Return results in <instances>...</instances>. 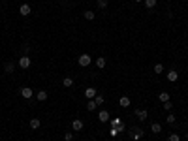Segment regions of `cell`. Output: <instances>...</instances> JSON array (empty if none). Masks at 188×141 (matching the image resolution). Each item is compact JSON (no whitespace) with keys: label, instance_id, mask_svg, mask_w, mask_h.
<instances>
[{"label":"cell","instance_id":"25","mask_svg":"<svg viewBox=\"0 0 188 141\" xmlns=\"http://www.w3.org/2000/svg\"><path fill=\"white\" fill-rule=\"evenodd\" d=\"M167 141H181V137H179V134H169V139Z\"/></svg>","mask_w":188,"mask_h":141},{"label":"cell","instance_id":"33","mask_svg":"<svg viewBox=\"0 0 188 141\" xmlns=\"http://www.w3.org/2000/svg\"><path fill=\"white\" fill-rule=\"evenodd\" d=\"M186 137H188V134H186Z\"/></svg>","mask_w":188,"mask_h":141},{"label":"cell","instance_id":"32","mask_svg":"<svg viewBox=\"0 0 188 141\" xmlns=\"http://www.w3.org/2000/svg\"><path fill=\"white\" fill-rule=\"evenodd\" d=\"M186 126H188V120H186Z\"/></svg>","mask_w":188,"mask_h":141},{"label":"cell","instance_id":"16","mask_svg":"<svg viewBox=\"0 0 188 141\" xmlns=\"http://www.w3.org/2000/svg\"><path fill=\"white\" fill-rule=\"evenodd\" d=\"M4 70H6V73H13V70H15V64H13V62H6V66H4Z\"/></svg>","mask_w":188,"mask_h":141},{"label":"cell","instance_id":"11","mask_svg":"<svg viewBox=\"0 0 188 141\" xmlns=\"http://www.w3.org/2000/svg\"><path fill=\"white\" fill-rule=\"evenodd\" d=\"M85 19H87V21H94V17H96V13L92 12V9H85Z\"/></svg>","mask_w":188,"mask_h":141},{"label":"cell","instance_id":"10","mask_svg":"<svg viewBox=\"0 0 188 141\" xmlns=\"http://www.w3.org/2000/svg\"><path fill=\"white\" fill-rule=\"evenodd\" d=\"M130 98L128 96H120V100H119V105H120V107H130Z\"/></svg>","mask_w":188,"mask_h":141},{"label":"cell","instance_id":"7","mask_svg":"<svg viewBox=\"0 0 188 141\" xmlns=\"http://www.w3.org/2000/svg\"><path fill=\"white\" fill-rule=\"evenodd\" d=\"M85 96H87L89 100H94L96 96H98V94H96V88L94 87H89L87 90H85Z\"/></svg>","mask_w":188,"mask_h":141},{"label":"cell","instance_id":"14","mask_svg":"<svg viewBox=\"0 0 188 141\" xmlns=\"http://www.w3.org/2000/svg\"><path fill=\"white\" fill-rule=\"evenodd\" d=\"M40 124H42V122H40V119H30V128H32V130H38Z\"/></svg>","mask_w":188,"mask_h":141},{"label":"cell","instance_id":"5","mask_svg":"<svg viewBox=\"0 0 188 141\" xmlns=\"http://www.w3.org/2000/svg\"><path fill=\"white\" fill-rule=\"evenodd\" d=\"M98 120L100 122H109V113L105 111V109H102V111L98 113Z\"/></svg>","mask_w":188,"mask_h":141},{"label":"cell","instance_id":"22","mask_svg":"<svg viewBox=\"0 0 188 141\" xmlns=\"http://www.w3.org/2000/svg\"><path fill=\"white\" fill-rule=\"evenodd\" d=\"M164 72V66H162V64L158 62V64H154V73H162Z\"/></svg>","mask_w":188,"mask_h":141},{"label":"cell","instance_id":"19","mask_svg":"<svg viewBox=\"0 0 188 141\" xmlns=\"http://www.w3.org/2000/svg\"><path fill=\"white\" fill-rule=\"evenodd\" d=\"M158 98H160V102H169V94L167 92H160Z\"/></svg>","mask_w":188,"mask_h":141},{"label":"cell","instance_id":"27","mask_svg":"<svg viewBox=\"0 0 188 141\" xmlns=\"http://www.w3.org/2000/svg\"><path fill=\"white\" fill-rule=\"evenodd\" d=\"M111 124H113V128H119L122 122H120V119H113V120H111Z\"/></svg>","mask_w":188,"mask_h":141},{"label":"cell","instance_id":"21","mask_svg":"<svg viewBox=\"0 0 188 141\" xmlns=\"http://www.w3.org/2000/svg\"><path fill=\"white\" fill-rule=\"evenodd\" d=\"M143 2H145V6L149 8V9H152V8L156 6V0H143Z\"/></svg>","mask_w":188,"mask_h":141},{"label":"cell","instance_id":"12","mask_svg":"<svg viewBox=\"0 0 188 141\" xmlns=\"http://www.w3.org/2000/svg\"><path fill=\"white\" fill-rule=\"evenodd\" d=\"M135 117L139 120H147V111L145 109H138V111H135Z\"/></svg>","mask_w":188,"mask_h":141},{"label":"cell","instance_id":"4","mask_svg":"<svg viewBox=\"0 0 188 141\" xmlns=\"http://www.w3.org/2000/svg\"><path fill=\"white\" fill-rule=\"evenodd\" d=\"M83 126H85V124H83V120H81V119H75L73 122H72V128L75 130V132H81V130H83Z\"/></svg>","mask_w":188,"mask_h":141},{"label":"cell","instance_id":"28","mask_svg":"<svg viewBox=\"0 0 188 141\" xmlns=\"http://www.w3.org/2000/svg\"><path fill=\"white\" fill-rule=\"evenodd\" d=\"M119 132H120L119 128H111L109 130V135H111V137H117V134H119Z\"/></svg>","mask_w":188,"mask_h":141},{"label":"cell","instance_id":"13","mask_svg":"<svg viewBox=\"0 0 188 141\" xmlns=\"http://www.w3.org/2000/svg\"><path fill=\"white\" fill-rule=\"evenodd\" d=\"M36 100H38V102H45V100H47V92H45V90H40Z\"/></svg>","mask_w":188,"mask_h":141},{"label":"cell","instance_id":"26","mask_svg":"<svg viewBox=\"0 0 188 141\" xmlns=\"http://www.w3.org/2000/svg\"><path fill=\"white\" fill-rule=\"evenodd\" d=\"M166 120H167V124H173V122H175V115H171V113H169V115L166 117Z\"/></svg>","mask_w":188,"mask_h":141},{"label":"cell","instance_id":"30","mask_svg":"<svg viewBox=\"0 0 188 141\" xmlns=\"http://www.w3.org/2000/svg\"><path fill=\"white\" fill-rule=\"evenodd\" d=\"M72 139H73V134L72 132H66L64 134V141H72Z\"/></svg>","mask_w":188,"mask_h":141},{"label":"cell","instance_id":"17","mask_svg":"<svg viewBox=\"0 0 188 141\" xmlns=\"http://www.w3.org/2000/svg\"><path fill=\"white\" fill-rule=\"evenodd\" d=\"M96 66H98V68H104V66H105V58H104V57H98V58H96Z\"/></svg>","mask_w":188,"mask_h":141},{"label":"cell","instance_id":"3","mask_svg":"<svg viewBox=\"0 0 188 141\" xmlns=\"http://www.w3.org/2000/svg\"><path fill=\"white\" fill-rule=\"evenodd\" d=\"M130 135H132V139H141V137H143V130H141V128H132Z\"/></svg>","mask_w":188,"mask_h":141},{"label":"cell","instance_id":"6","mask_svg":"<svg viewBox=\"0 0 188 141\" xmlns=\"http://www.w3.org/2000/svg\"><path fill=\"white\" fill-rule=\"evenodd\" d=\"M30 12H32V9H30V6H28V4H23V6L19 8V13H21L23 17H28V15H30Z\"/></svg>","mask_w":188,"mask_h":141},{"label":"cell","instance_id":"15","mask_svg":"<svg viewBox=\"0 0 188 141\" xmlns=\"http://www.w3.org/2000/svg\"><path fill=\"white\" fill-rule=\"evenodd\" d=\"M151 130H152L154 134H160V132H162V126H160V122H152V124H151Z\"/></svg>","mask_w":188,"mask_h":141},{"label":"cell","instance_id":"9","mask_svg":"<svg viewBox=\"0 0 188 141\" xmlns=\"http://www.w3.org/2000/svg\"><path fill=\"white\" fill-rule=\"evenodd\" d=\"M177 79H179V73L175 72V70H169L167 72V81H171V83H175Z\"/></svg>","mask_w":188,"mask_h":141},{"label":"cell","instance_id":"20","mask_svg":"<svg viewBox=\"0 0 188 141\" xmlns=\"http://www.w3.org/2000/svg\"><path fill=\"white\" fill-rule=\"evenodd\" d=\"M96 107H98V105H96V102H94V100H90V102H87V109H89V111H94Z\"/></svg>","mask_w":188,"mask_h":141},{"label":"cell","instance_id":"8","mask_svg":"<svg viewBox=\"0 0 188 141\" xmlns=\"http://www.w3.org/2000/svg\"><path fill=\"white\" fill-rule=\"evenodd\" d=\"M32 94H34V92H32V88H30V87H23V88H21V96H23V98L28 100V98H32Z\"/></svg>","mask_w":188,"mask_h":141},{"label":"cell","instance_id":"18","mask_svg":"<svg viewBox=\"0 0 188 141\" xmlns=\"http://www.w3.org/2000/svg\"><path fill=\"white\" fill-rule=\"evenodd\" d=\"M62 85H64V87H72V85H73V79H72V77H64V79H62Z\"/></svg>","mask_w":188,"mask_h":141},{"label":"cell","instance_id":"24","mask_svg":"<svg viewBox=\"0 0 188 141\" xmlns=\"http://www.w3.org/2000/svg\"><path fill=\"white\" fill-rule=\"evenodd\" d=\"M94 102H96V105H104V104H105V102H104V96H96Z\"/></svg>","mask_w":188,"mask_h":141},{"label":"cell","instance_id":"23","mask_svg":"<svg viewBox=\"0 0 188 141\" xmlns=\"http://www.w3.org/2000/svg\"><path fill=\"white\" fill-rule=\"evenodd\" d=\"M98 8L105 9V8H107V0H98Z\"/></svg>","mask_w":188,"mask_h":141},{"label":"cell","instance_id":"1","mask_svg":"<svg viewBox=\"0 0 188 141\" xmlns=\"http://www.w3.org/2000/svg\"><path fill=\"white\" fill-rule=\"evenodd\" d=\"M92 62V57H90V55H87V53H83L79 57V66H83V68H87L89 64Z\"/></svg>","mask_w":188,"mask_h":141},{"label":"cell","instance_id":"29","mask_svg":"<svg viewBox=\"0 0 188 141\" xmlns=\"http://www.w3.org/2000/svg\"><path fill=\"white\" fill-rule=\"evenodd\" d=\"M171 107H173V102H164V109H166V111H171Z\"/></svg>","mask_w":188,"mask_h":141},{"label":"cell","instance_id":"2","mask_svg":"<svg viewBox=\"0 0 188 141\" xmlns=\"http://www.w3.org/2000/svg\"><path fill=\"white\" fill-rule=\"evenodd\" d=\"M30 66V57H19V68L27 70Z\"/></svg>","mask_w":188,"mask_h":141},{"label":"cell","instance_id":"31","mask_svg":"<svg viewBox=\"0 0 188 141\" xmlns=\"http://www.w3.org/2000/svg\"><path fill=\"white\" fill-rule=\"evenodd\" d=\"M134 2H143V0H134Z\"/></svg>","mask_w":188,"mask_h":141}]
</instances>
